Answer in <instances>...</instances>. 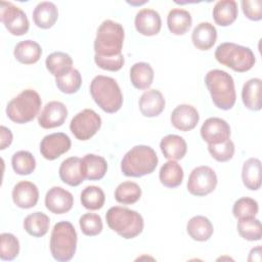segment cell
<instances>
[{"label": "cell", "mask_w": 262, "mask_h": 262, "mask_svg": "<svg viewBox=\"0 0 262 262\" xmlns=\"http://www.w3.org/2000/svg\"><path fill=\"white\" fill-rule=\"evenodd\" d=\"M248 261H261V247L260 246L253 248L251 250Z\"/></svg>", "instance_id": "cell-47"}, {"label": "cell", "mask_w": 262, "mask_h": 262, "mask_svg": "<svg viewBox=\"0 0 262 262\" xmlns=\"http://www.w3.org/2000/svg\"><path fill=\"white\" fill-rule=\"evenodd\" d=\"M101 127L100 116L91 108L79 112L71 120L70 129L79 140H88L94 136Z\"/></svg>", "instance_id": "cell-9"}, {"label": "cell", "mask_w": 262, "mask_h": 262, "mask_svg": "<svg viewBox=\"0 0 262 262\" xmlns=\"http://www.w3.org/2000/svg\"><path fill=\"white\" fill-rule=\"evenodd\" d=\"M201 136L208 144L222 143L229 139L230 127L225 120L212 117L207 119L202 125Z\"/></svg>", "instance_id": "cell-13"}, {"label": "cell", "mask_w": 262, "mask_h": 262, "mask_svg": "<svg viewBox=\"0 0 262 262\" xmlns=\"http://www.w3.org/2000/svg\"><path fill=\"white\" fill-rule=\"evenodd\" d=\"M41 104L42 100L37 91L25 89L8 102L6 115L16 124H26L39 114Z\"/></svg>", "instance_id": "cell-8"}, {"label": "cell", "mask_w": 262, "mask_h": 262, "mask_svg": "<svg viewBox=\"0 0 262 262\" xmlns=\"http://www.w3.org/2000/svg\"><path fill=\"white\" fill-rule=\"evenodd\" d=\"M200 115L195 107L190 104H179L171 114L172 125L180 131H190L199 123Z\"/></svg>", "instance_id": "cell-16"}, {"label": "cell", "mask_w": 262, "mask_h": 262, "mask_svg": "<svg viewBox=\"0 0 262 262\" xmlns=\"http://www.w3.org/2000/svg\"><path fill=\"white\" fill-rule=\"evenodd\" d=\"M82 172L85 179L100 180L107 170V163L104 158L94 154H87L82 159Z\"/></svg>", "instance_id": "cell-22"}, {"label": "cell", "mask_w": 262, "mask_h": 262, "mask_svg": "<svg viewBox=\"0 0 262 262\" xmlns=\"http://www.w3.org/2000/svg\"><path fill=\"white\" fill-rule=\"evenodd\" d=\"M68 117V108L60 101H49L38 116V123L44 129L61 126Z\"/></svg>", "instance_id": "cell-14"}, {"label": "cell", "mask_w": 262, "mask_h": 262, "mask_svg": "<svg viewBox=\"0 0 262 262\" xmlns=\"http://www.w3.org/2000/svg\"><path fill=\"white\" fill-rule=\"evenodd\" d=\"M0 133H1V143H0V149H5L7 146H9L12 142V133L11 131L6 128L5 126L0 127Z\"/></svg>", "instance_id": "cell-46"}, {"label": "cell", "mask_w": 262, "mask_h": 262, "mask_svg": "<svg viewBox=\"0 0 262 262\" xmlns=\"http://www.w3.org/2000/svg\"><path fill=\"white\" fill-rule=\"evenodd\" d=\"M165 98L161 91L150 89L145 91L139 98L138 105L144 117L152 118L159 116L165 108Z\"/></svg>", "instance_id": "cell-20"}, {"label": "cell", "mask_w": 262, "mask_h": 262, "mask_svg": "<svg viewBox=\"0 0 262 262\" xmlns=\"http://www.w3.org/2000/svg\"><path fill=\"white\" fill-rule=\"evenodd\" d=\"M141 196L140 186L133 181H124L120 183L115 190V199L123 205H132L139 201Z\"/></svg>", "instance_id": "cell-35"}, {"label": "cell", "mask_w": 262, "mask_h": 262, "mask_svg": "<svg viewBox=\"0 0 262 262\" xmlns=\"http://www.w3.org/2000/svg\"><path fill=\"white\" fill-rule=\"evenodd\" d=\"M237 231L243 238L250 242L260 241L262 237L261 222L255 217L238 219Z\"/></svg>", "instance_id": "cell-39"}, {"label": "cell", "mask_w": 262, "mask_h": 262, "mask_svg": "<svg viewBox=\"0 0 262 262\" xmlns=\"http://www.w3.org/2000/svg\"><path fill=\"white\" fill-rule=\"evenodd\" d=\"M134 25L137 32L141 35L154 36L161 31L162 19L158 11L150 8H143L136 13Z\"/></svg>", "instance_id": "cell-18"}, {"label": "cell", "mask_w": 262, "mask_h": 262, "mask_svg": "<svg viewBox=\"0 0 262 262\" xmlns=\"http://www.w3.org/2000/svg\"><path fill=\"white\" fill-rule=\"evenodd\" d=\"M261 84L259 78H252L248 80L242 90V99L245 106L251 111H260L261 104Z\"/></svg>", "instance_id": "cell-28"}, {"label": "cell", "mask_w": 262, "mask_h": 262, "mask_svg": "<svg viewBox=\"0 0 262 262\" xmlns=\"http://www.w3.org/2000/svg\"><path fill=\"white\" fill-rule=\"evenodd\" d=\"M124 28L112 19L103 20L97 29L94 40L95 57L107 58L122 56Z\"/></svg>", "instance_id": "cell-1"}, {"label": "cell", "mask_w": 262, "mask_h": 262, "mask_svg": "<svg viewBox=\"0 0 262 262\" xmlns=\"http://www.w3.org/2000/svg\"><path fill=\"white\" fill-rule=\"evenodd\" d=\"M206 86L211 94L214 104L224 111L232 108L236 100L234 81L232 77L222 70H211L205 77Z\"/></svg>", "instance_id": "cell-2"}, {"label": "cell", "mask_w": 262, "mask_h": 262, "mask_svg": "<svg viewBox=\"0 0 262 262\" xmlns=\"http://www.w3.org/2000/svg\"><path fill=\"white\" fill-rule=\"evenodd\" d=\"M13 54L15 59L20 63L33 64L40 59L42 48L36 41L24 40L15 45Z\"/></svg>", "instance_id": "cell-25"}, {"label": "cell", "mask_w": 262, "mask_h": 262, "mask_svg": "<svg viewBox=\"0 0 262 262\" xmlns=\"http://www.w3.org/2000/svg\"><path fill=\"white\" fill-rule=\"evenodd\" d=\"M13 171L18 175H29L36 168V160L28 150H18L11 158Z\"/></svg>", "instance_id": "cell-38"}, {"label": "cell", "mask_w": 262, "mask_h": 262, "mask_svg": "<svg viewBox=\"0 0 262 262\" xmlns=\"http://www.w3.org/2000/svg\"><path fill=\"white\" fill-rule=\"evenodd\" d=\"M258 203L252 198L244 196L234 202L232 207L233 216L237 219L255 217L258 214Z\"/></svg>", "instance_id": "cell-41"}, {"label": "cell", "mask_w": 262, "mask_h": 262, "mask_svg": "<svg viewBox=\"0 0 262 262\" xmlns=\"http://www.w3.org/2000/svg\"><path fill=\"white\" fill-rule=\"evenodd\" d=\"M49 225V217L42 212L31 213L24 220L25 230L34 237L44 236L48 232Z\"/></svg>", "instance_id": "cell-33"}, {"label": "cell", "mask_w": 262, "mask_h": 262, "mask_svg": "<svg viewBox=\"0 0 262 262\" xmlns=\"http://www.w3.org/2000/svg\"><path fill=\"white\" fill-rule=\"evenodd\" d=\"M217 185V175L209 166L194 168L187 180V190L192 195L204 196L211 193Z\"/></svg>", "instance_id": "cell-10"}, {"label": "cell", "mask_w": 262, "mask_h": 262, "mask_svg": "<svg viewBox=\"0 0 262 262\" xmlns=\"http://www.w3.org/2000/svg\"><path fill=\"white\" fill-rule=\"evenodd\" d=\"M39 190L36 184L31 181H19L12 189V201L21 209H30L37 205Z\"/></svg>", "instance_id": "cell-17"}, {"label": "cell", "mask_w": 262, "mask_h": 262, "mask_svg": "<svg viewBox=\"0 0 262 262\" xmlns=\"http://www.w3.org/2000/svg\"><path fill=\"white\" fill-rule=\"evenodd\" d=\"M57 88L66 94L76 93L82 85V77L78 70L72 68L63 75L55 78Z\"/></svg>", "instance_id": "cell-37"}, {"label": "cell", "mask_w": 262, "mask_h": 262, "mask_svg": "<svg viewBox=\"0 0 262 262\" xmlns=\"http://www.w3.org/2000/svg\"><path fill=\"white\" fill-rule=\"evenodd\" d=\"M237 14V3L234 0L218 1L213 8V18L221 27H227L234 23Z\"/></svg>", "instance_id": "cell-27"}, {"label": "cell", "mask_w": 262, "mask_h": 262, "mask_svg": "<svg viewBox=\"0 0 262 262\" xmlns=\"http://www.w3.org/2000/svg\"><path fill=\"white\" fill-rule=\"evenodd\" d=\"M73 194L60 186H53L46 192L45 206L51 213L64 214L73 208Z\"/></svg>", "instance_id": "cell-15"}, {"label": "cell", "mask_w": 262, "mask_h": 262, "mask_svg": "<svg viewBox=\"0 0 262 262\" xmlns=\"http://www.w3.org/2000/svg\"><path fill=\"white\" fill-rule=\"evenodd\" d=\"M244 185L250 190H258L261 187V161L257 158L248 159L242 170Z\"/></svg>", "instance_id": "cell-31"}, {"label": "cell", "mask_w": 262, "mask_h": 262, "mask_svg": "<svg viewBox=\"0 0 262 262\" xmlns=\"http://www.w3.org/2000/svg\"><path fill=\"white\" fill-rule=\"evenodd\" d=\"M244 14L251 20L258 21L262 18L261 0H243L241 2Z\"/></svg>", "instance_id": "cell-44"}, {"label": "cell", "mask_w": 262, "mask_h": 262, "mask_svg": "<svg viewBox=\"0 0 262 262\" xmlns=\"http://www.w3.org/2000/svg\"><path fill=\"white\" fill-rule=\"evenodd\" d=\"M215 58L219 63L238 73L250 71L256 62L254 52L249 47L232 42L218 45L215 50Z\"/></svg>", "instance_id": "cell-7"}, {"label": "cell", "mask_w": 262, "mask_h": 262, "mask_svg": "<svg viewBox=\"0 0 262 262\" xmlns=\"http://www.w3.org/2000/svg\"><path fill=\"white\" fill-rule=\"evenodd\" d=\"M81 231L87 236L98 235L103 228L101 217L95 213H86L79 219Z\"/></svg>", "instance_id": "cell-42"}, {"label": "cell", "mask_w": 262, "mask_h": 262, "mask_svg": "<svg viewBox=\"0 0 262 262\" xmlns=\"http://www.w3.org/2000/svg\"><path fill=\"white\" fill-rule=\"evenodd\" d=\"M217 40L216 28L208 21L196 25L191 34V41L195 48L200 50H209Z\"/></svg>", "instance_id": "cell-21"}, {"label": "cell", "mask_w": 262, "mask_h": 262, "mask_svg": "<svg viewBox=\"0 0 262 262\" xmlns=\"http://www.w3.org/2000/svg\"><path fill=\"white\" fill-rule=\"evenodd\" d=\"M45 64L49 73L56 78L72 69L73 59L66 52L55 51L46 57Z\"/></svg>", "instance_id": "cell-34"}, {"label": "cell", "mask_w": 262, "mask_h": 262, "mask_svg": "<svg viewBox=\"0 0 262 262\" xmlns=\"http://www.w3.org/2000/svg\"><path fill=\"white\" fill-rule=\"evenodd\" d=\"M80 201L84 208L94 211L103 207L105 202V195L103 190L99 186L90 185L82 190Z\"/></svg>", "instance_id": "cell-36"}, {"label": "cell", "mask_w": 262, "mask_h": 262, "mask_svg": "<svg viewBox=\"0 0 262 262\" xmlns=\"http://www.w3.org/2000/svg\"><path fill=\"white\" fill-rule=\"evenodd\" d=\"M81 164L82 159L79 157H70L62 161L58 170L61 181L70 186L80 185L85 179Z\"/></svg>", "instance_id": "cell-19"}, {"label": "cell", "mask_w": 262, "mask_h": 262, "mask_svg": "<svg viewBox=\"0 0 262 262\" xmlns=\"http://www.w3.org/2000/svg\"><path fill=\"white\" fill-rule=\"evenodd\" d=\"M158 162V156L152 147L135 145L123 157L121 170L127 177H141L152 173L157 168Z\"/></svg>", "instance_id": "cell-4"}, {"label": "cell", "mask_w": 262, "mask_h": 262, "mask_svg": "<svg viewBox=\"0 0 262 262\" xmlns=\"http://www.w3.org/2000/svg\"><path fill=\"white\" fill-rule=\"evenodd\" d=\"M192 18L190 13L181 8H173L167 16V26L174 35H184L191 27Z\"/></svg>", "instance_id": "cell-29"}, {"label": "cell", "mask_w": 262, "mask_h": 262, "mask_svg": "<svg viewBox=\"0 0 262 262\" xmlns=\"http://www.w3.org/2000/svg\"><path fill=\"white\" fill-rule=\"evenodd\" d=\"M186 231L188 235L198 242L208 241L214 231L213 224L205 216H193L186 224Z\"/></svg>", "instance_id": "cell-26"}, {"label": "cell", "mask_w": 262, "mask_h": 262, "mask_svg": "<svg viewBox=\"0 0 262 262\" xmlns=\"http://www.w3.org/2000/svg\"><path fill=\"white\" fill-rule=\"evenodd\" d=\"M77 232L74 225L69 221L57 222L51 231L50 252L56 261H70L77 249Z\"/></svg>", "instance_id": "cell-6"}, {"label": "cell", "mask_w": 262, "mask_h": 262, "mask_svg": "<svg viewBox=\"0 0 262 262\" xmlns=\"http://www.w3.org/2000/svg\"><path fill=\"white\" fill-rule=\"evenodd\" d=\"M105 219L108 227L126 239L139 235L144 226L142 216L137 211L126 207L110 208L105 214Z\"/></svg>", "instance_id": "cell-5"}, {"label": "cell", "mask_w": 262, "mask_h": 262, "mask_svg": "<svg viewBox=\"0 0 262 262\" xmlns=\"http://www.w3.org/2000/svg\"><path fill=\"white\" fill-rule=\"evenodd\" d=\"M90 94L96 104L105 113L114 114L123 104V94L117 81L107 76L98 75L90 83Z\"/></svg>", "instance_id": "cell-3"}, {"label": "cell", "mask_w": 262, "mask_h": 262, "mask_svg": "<svg viewBox=\"0 0 262 262\" xmlns=\"http://www.w3.org/2000/svg\"><path fill=\"white\" fill-rule=\"evenodd\" d=\"M0 20L7 31L14 36L27 34L30 28L27 14L19 7L7 1H1Z\"/></svg>", "instance_id": "cell-11"}, {"label": "cell", "mask_w": 262, "mask_h": 262, "mask_svg": "<svg viewBox=\"0 0 262 262\" xmlns=\"http://www.w3.org/2000/svg\"><path fill=\"white\" fill-rule=\"evenodd\" d=\"M154 77V70L147 62H136L130 69V80L136 89H147L152 84Z\"/></svg>", "instance_id": "cell-30"}, {"label": "cell", "mask_w": 262, "mask_h": 262, "mask_svg": "<svg viewBox=\"0 0 262 262\" xmlns=\"http://www.w3.org/2000/svg\"><path fill=\"white\" fill-rule=\"evenodd\" d=\"M19 254V242L17 237L9 232L0 234V258L4 261H11Z\"/></svg>", "instance_id": "cell-40"}, {"label": "cell", "mask_w": 262, "mask_h": 262, "mask_svg": "<svg viewBox=\"0 0 262 262\" xmlns=\"http://www.w3.org/2000/svg\"><path fill=\"white\" fill-rule=\"evenodd\" d=\"M70 137L62 132L51 133L43 137L40 143V152L44 159L53 161L71 148Z\"/></svg>", "instance_id": "cell-12"}, {"label": "cell", "mask_w": 262, "mask_h": 262, "mask_svg": "<svg viewBox=\"0 0 262 262\" xmlns=\"http://www.w3.org/2000/svg\"><path fill=\"white\" fill-rule=\"evenodd\" d=\"M58 10L54 3L43 1L36 5L33 11V20L38 28L50 29L57 20Z\"/></svg>", "instance_id": "cell-24"}, {"label": "cell", "mask_w": 262, "mask_h": 262, "mask_svg": "<svg viewBox=\"0 0 262 262\" xmlns=\"http://www.w3.org/2000/svg\"><path fill=\"white\" fill-rule=\"evenodd\" d=\"M234 143L230 139L218 144H208L210 155L218 162H227L231 160L234 155Z\"/></svg>", "instance_id": "cell-43"}, {"label": "cell", "mask_w": 262, "mask_h": 262, "mask_svg": "<svg viewBox=\"0 0 262 262\" xmlns=\"http://www.w3.org/2000/svg\"><path fill=\"white\" fill-rule=\"evenodd\" d=\"M183 169L176 162L169 160L160 169L159 178L161 183L168 188H175L182 183L183 180Z\"/></svg>", "instance_id": "cell-32"}, {"label": "cell", "mask_w": 262, "mask_h": 262, "mask_svg": "<svg viewBox=\"0 0 262 262\" xmlns=\"http://www.w3.org/2000/svg\"><path fill=\"white\" fill-rule=\"evenodd\" d=\"M160 148L166 159L177 161L181 160L185 156L187 151V144L183 137L176 134H169L162 138Z\"/></svg>", "instance_id": "cell-23"}, {"label": "cell", "mask_w": 262, "mask_h": 262, "mask_svg": "<svg viewBox=\"0 0 262 262\" xmlns=\"http://www.w3.org/2000/svg\"><path fill=\"white\" fill-rule=\"evenodd\" d=\"M95 63L102 70L110 71V72H117L122 69L124 66V56L119 57H107V58H101V57H95L94 56Z\"/></svg>", "instance_id": "cell-45"}]
</instances>
